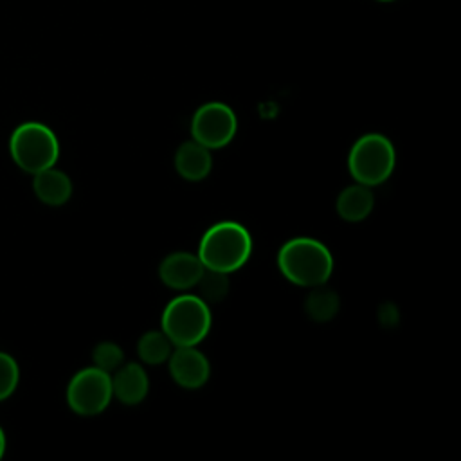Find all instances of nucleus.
I'll return each mask as SVG.
<instances>
[{
	"instance_id": "obj_1",
	"label": "nucleus",
	"mask_w": 461,
	"mask_h": 461,
	"mask_svg": "<svg viewBox=\"0 0 461 461\" xmlns=\"http://www.w3.org/2000/svg\"><path fill=\"white\" fill-rule=\"evenodd\" d=\"M279 272L290 283L313 288L326 285L333 272V256L319 240L299 236L292 238L277 252Z\"/></svg>"
},
{
	"instance_id": "obj_2",
	"label": "nucleus",
	"mask_w": 461,
	"mask_h": 461,
	"mask_svg": "<svg viewBox=\"0 0 461 461\" xmlns=\"http://www.w3.org/2000/svg\"><path fill=\"white\" fill-rule=\"evenodd\" d=\"M250 252L252 238L243 225L218 221L203 232L196 256L203 268L232 274L247 263Z\"/></svg>"
},
{
	"instance_id": "obj_3",
	"label": "nucleus",
	"mask_w": 461,
	"mask_h": 461,
	"mask_svg": "<svg viewBox=\"0 0 461 461\" xmlns=\"http://www.w3.org/2000/svg\"><path fill=\"white\" fill-rule=\"evenodd\" d=\"M209 330V304L196 294H182L171 299L162 312V331L175 348L198 346Z\"/></svg>"
},
{
	"instance_id": "obj_4",
	"label": "nucleus",
	"mask_w": 461,
	"mask_h": 461,
	"mask_svg": "<svg viewBox=\"0 0 461 461\" xmlns=\"http://www.w3.org/2000/svg\"><path fill=\"white\" fill-rule=\"evenodd\" d=\"M396 164L393 142L382 133L362 135L349 149L348 169L351 176L367 187L384 184Z\"/></svg>"
},
{
	"instance_id": "obj_5",
	"label": "nucleus",
	"mask_w": 461,
	"mask_h": 461,
	"mask_svg": "<svg viewBox=\"0 0 461 461\" xmlns=\"http://www.w3.org/2000/svg\"><path fill=\"white\" fill-rule=\"evenodd\" d=\"M13 160L27 173L52 167L59 157V142L54 131L41 122L20 124L9 140Z\"/></svg>"
},
{
	"instance_id": "obj_6",
	"label": "nucleus",
	"mask_w": 461,
	"mask_h": 461,
	"mask_svg": "<svg viewBox=\"0 0 461 461\" xmlns=\"http://www.w3.org/2000/svg\"><path fill=\"white\" fill-rule=\"evenodd\" d=\"M110 373L92 366L77 371L67 387L68 407L81 416L101 414L112 402Z\"/></svg>"
},
{
	"instance_id": "obj_7",
	"label": "nucleus",
	"mask_w": 461,
	"mask_h": 461,
	"mask_svg": "<svg viewBox=\"0 0 461 461\" xmlns=\"http://www.w3.org/2000/svg\"><path fill=\"white\" fill-rule=\"evenodd\" d=\"M238 131V119L230 106L211 101L202 104L191 121L193 140L207 149H220L230 144Z\"/></svg>"
},
{
	"instance_id": "obj_8",
	"label": "nucleus",
	"mask_w": 461,
	"mask_h": 461,
	"mask_svg": "<svg viewBox=\"0 0 461 461\" xmlns=\"http://www.w3.org/2000/svg\"><path fill=\"white\" fill-rule=\"evenodd\" d=\"M167 369L176 385L191 391L203 387L211 376V364L196 346L173 348Z\"/></svg>"
},
{
	"instance_id": "obj_9",
	"label": "nucleus",
	"mask_w": 461,
	"mask_h": 461,
	"mask_svg": "<svg viewBox=\"0 0 461 461\" xmlns=\"http://www.w3.org/2000/svg\"><path fill=\"white\" fill-rule=\"evenodd\" d=\"M202 272H203V265L198 259V256L184 250L167 254L158 265L160 281L167 288L178 290V292L194 288Z\"/></svg>"
},
{
	"instance_id": "obj_10",
	"label": "nucleus",
	"mask_w": 461,
	"mask_h": 461,
	"mask_svg": "<svg viewBox=\"0 0 461 461\" xmlns=\"http://www.w3.org/2000/svg\"><path fill=\"white\" fill-rule=\"evenodd\" d=\"M112 394L122 405H139L149 391V378L139 362H124L112 375Z\"/></svg>"
},
{
	"instance_id": "obj_11",
	"label": "nucleus",
	"mask_w": 461,
	"mask_h": 461,
	"mask_svg": "<svg viewBox=\"0 0 461 461\" xmlns=\"http://www.w3.org/2000/svg\"><path fill=\"white\" fill-rule=\"evenodd\" d=\"M173 162H175L176 173L189 182L203 180L211 173V167H212L211 149L198 144L196 140L182 142L176 148Z\"/></svg>"
},
{
	"instance_id": "obj_12",
	"label": "nucleus",
	"mask_w": 461,
	"mask_h": 461,
	"mask_svg": "<svg viewBox=\"0 0 461 461\" xmlns=\"http://www.w3.org/2000/svg\"><path fill=\"white\" fill-rule=\"evenodd\" d=\"M335 207L342 220L357 223V221L366 220L371 214V211L375 207V194H373L371 187L357 182L339 193Z\"/></svg>"
},
{
	"instance_id": "obj_13",
	"label": "nucleus",
	"mask_w": 461,
	"mask_h": 461,
	"mask_svg": "<svg viewBox=\"0 0 461 461\" xmlns=\"http://www.w3.org/2000/svg\"><path fill=\"white\" fill-rule=\"evenodd\" d=\"M32 189L43 203L56 207L68 202L72 194V182L67 173L54 169L52 166L34 175Z\"/></svg>"
},
{
	"instance_id": "obj_14",
	"label": "nucleus",
	"mask_w": 461,
	"mask_h": 461,
	"mask_svg": "<svg viewBox=\"0 0 461 461\" xmlns=\"http://www.w3.org/2000/svg\"><path fill=\"white\" fill-rule=\"evenodd\" d=\"M340 308V301L337 292L328 288L326 285L313 286L304 299V312L315 322L331 321Z\"/></svg>"
},
{
	"instance_id": "obj_15",
	"label": "nucleus",
	"mask_w": 461,
	"mask_h": 461,
	"mask_svg": "<svg viewBox=\"0 0 461 461\" xmlns=\"http://www.w3.org/2000/svg\"><path fill=\"white\" fill-rule=\"evenodd\" d=\"M173 348L175 346L171 344V340L166 337V333L162 330L160 331L149 330L144 335H140V339L137 342V355H139L140 362L157 366V364L167 362Z\"/></svg>"
},
{
	"instance_id": "obj_16",
	"label": "nucleus",
	"mask_w": 461,
	"mask_h": 461,
	"mask_svg": "<svg viewBox=\"0 0 461 461\" xmlns=\"http://www.w3.org/2000/svg\"><path fill=\"white\" fill-rule=\"evenodd\" d=\"M229 274L220 272V270H211V268H203L198 283L194 285L196 288V295L200 299H203L207 304H214L225 299L227 292H229Z\"/></svg>"
},
{
	"instance_id": "obj_17",
	"label": "nucleus",
	"mask_w": 461,
	"mask_h": 461,
	"mask_svg": "<svg viewBox=\"0 0 461 461\" xmlns=\"http://www.w3.org/2000/svg\"><path fill=\"white\" fill-rule=\"evenodd\" d=\"M92 360L95 367L112 375L124 364V351L115 342H99L92 351Z\"/></svg>"
},
{
	"instance_id": "obj_18",
	"label": "nucleus",
	"mask_w": 461,
	"mask_h": 461,
	"mask_svg": "<svg viewBox=\"0 0 461 461\" xmlns=\"http://www.w3.org/2000/svg\"><path fill=\"white\" fill-rule=\"evenodd\" d=\"M18 384V366L14 358L0 351V400H5Z\"/></svg>"
},
{
	"instance_id": "obj_19",
	"label": "nucleus",
	"mask_w": 461,
	"mask_h": 461,
	"mask_svg": "<svg viewBox=\"0 0 461 461\" xmlns=\"http://www.w3.org/2000/svg\"><path fill=\"white\" fill-rule=\"evenodd\" d=\"M378 319L384 326H393L396 321H398V310L394 308L393 303H385L384 306H380L378 310Z\"/></svg>"
},
{
	"instance_id": "obj_20",
	"label": "nucleus",
	"mask_w": 461,
	"mask_h": 461,
	"mask_svg": "<svg viewBox=\"0 0 461 461\" xmlns=\"http://www.w3.org/2000/svg\"><path fill=\"white\" fill-rule=\"evenodd\" d=\"M4 450H5V436H4V430L0 429V457L4 456Z\"/></svg>"
},
{
	"instance_id": "obj_21",
	"label": "nucleus",
	"mask_w": 461,
	"mask_h": 461,
	"mask_svg": "<svg viewBox=\"0 0 461 461\" xmlns=\"http://www.w3.org/2000/svg\"><path fill=\"white\" fill-rule=\"evenodd\" d=\"M378 2H393V0H378Z\"/></svg>"
}]
</instances>
